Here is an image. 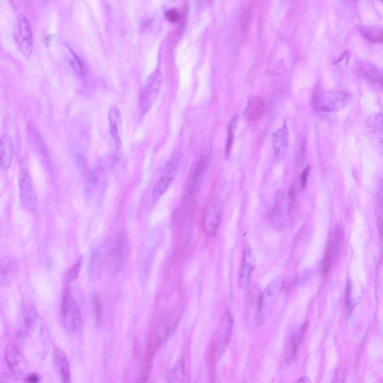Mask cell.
I'll list each match as a JSON object with an SVG mask.
<instances>
[{
	"mask_svg": "<svg viewBox=\"0 0 383 383\" xmlns=\"http://www.w3.org/2000/svg\"><path fill=\"white\" fill-rule=\"evenodd\" d=\"M223 204L219 196H211L207 200L203 215L202 225L206 234L215 236L223 217Z\"/></svg>",
	"mask_w": 383,
	"mask_h": 383,
	"instance_id": "obj_7",
	"label": "cell"
},
{
	"mask_svg": "<svg viewBox=\"0 0 383 383\" xmlns=\"http://www.w3.org/2000/svg\"><path fill=\"white\" fill-rule=\"evenodd\" d=\"M265 109V102L263 98L253 96L249 98L245 109L246 118L249 122H257L263 115Z\"/></svg>",
	"mask_w": 383,
	"mask_h": 383,
	"instance_id": "obj_22",
	"label": "cell"
},
{
	"mask_svg": "<svg viewBox=\"0 0 383 383\" xmlns=\"http://www.w3.org/2000/svg\"><path fill=\"white\" fill-rule=\"evenodd\" d=\"M288 207H289L291 217H294L297 210V190H296L295 183H293L288 192Z\"/></svg>",
	"mask_w": 383,
	"mask_h": 383,
	"instance_id": "obj_27",
	"label": "cell"
},
{
	"mask_svg": "<svg viewBox=\"0 0 383 383\" xmlns=\"http://www.w3.org/2000/svg\"><path fill=\"white\" fill-rule=\"evenodd\" d=\"M209 0H199V6H207V3Z\"/></svg>",
	"mask_w": 383,
	"mask_h": 383,
	"instance_id": "obj_36",
	"label": "cell"
},
{
	"mask_svg": "<svg viewBox=\"0 0 383 383\" xmlns=\"http://www.w3.org/2000/svg\"><path fill=\"white\" fill-rule=\"evenodd\" d=\"M291 218L288 200L284 193L280 192L277 195L276 202L271 212L272 222L277 228H284L288 224V219Z\"/></svg>",
	"mask_w": 383,
	"mask_h": 383,
	"instance_id": "obj_15",
	"label": "cell"
},
{
	"mask_svg": "<svg viewBox=\"0 0 383 383\" xmlns=\"http://www.w3.org/2000/svg\"><path fill=\"white\" fill-rule=\"evenodd\" d=\"M54 363L59 378L63 382H70V370L65 353L60 349L54 351Z\"/></svg>",
	"mask_w": 383,
	"mask_h": 383,
	"instance_id": "obj_21",
	"label": "cell"
},
{
	"mask_svg": "<svg viewBox=\"0 0 383 383\" xmlns=\"http://www.w3.org/2000/svg\"><path fill=\"white\" fill-rule=\"evenodd\" d=\"M39 376L37 374L30 375V376H27V379H26L27 382H39Z\"/></svg>",
	"mask_w": 383,
	"mask_h": 383,
	"instance_id": "obj_34",
	"label": "cell"
},
{
	"mask_svg": "<svg viewBox=\"0 0 383 383\" xmlns=\"http://www.w3.org/2000/svg\"><path fill=\"white\" fill-rule=\"evenodd\" d=\"M212 140L207 138L201 145L196 156L188 176L187 193L190 196L197 194L200 189L204 175L208 170L211 160Z\"/></svg>",
	"mask_w": 383,
	"mask_h": 383,
	"instance_id": "obj_1",
	"label": "cell"
},
{
	"mask_svg": "<svg viewBox=\"0 0 383 383\" xmlns=\"http://www.w3.org/2000/svg\"><path fill=\"white\" fill-rule=\"evenodd\" d=\"M165 17L171 22H176L179 20L180 14L176 9H170L165 13Z\"/></svg>",
	"mask_w": 383,
	"mask_h": 383,
	"instance_id": "obj_31",
	"label": "cell"
},
{
	"mask_svg": "<svg viewBox=\"0 0 383 383\" xmlns=\"http://www.w3.org/2000/svg\"><path fill=\"white\" fill-rule=\"evenodd\" d=\"M130 246L125 231H119L109 247V259L112 270L115 273L123 271L128 263Z\"/></svg>",
	"mask_w": 383,
	"mask_h": 383,
	"instance_id": "obj_4",
	"label": "cell"
},
{
	"mask_svg": "<svg viewBox=\"0 0 383 383\" xmlns=\"http://www.w3.org/2000/svg\"><path fill=\"white\" fill-rule=\"evenodd\" d=\"M19 193L22 208L29 213L38 210V199L31 175L26 167L20 169L18 178Z\"/></svg>",
	"mask_w": 383,
	"mask_h": 383,
	"instance_id": "obj_6",
	"label": "cell"
},
{
	"mask_svg": "<svg viewBox=\"0 0 383 383\" xmlns=\"http://www.w3.org/2000/svg\"><path fill=\"white\" fill-rule=\"evenodd\" d=\"M183 378V364L180 361L177 362L175 368L170 373V382H181Z\"/></svg>",
	"mask_w": 383,
	"mask_h": 383,
	"instance_id": "obj_29",
	"label": "cell"
},
{
	"mask_svg": "<svg viewBox=\"0 0 383 383\" xmlns=\"http://www.w3.org/2000/svg\"><path fill=\"white\" fill-rule=\"evenodd\" d=\"M289 143V133L287 124L284 122L282 126L276 130L273 135V145L275 155L278 160L285 157Z\"/></svg>",
	"mask_w": 383,
	"mask_h": 383,
	"instance_id": "obj_19",
	"label": "cell"
},
{
	"mask_svg": "<svg viewBox=\"0 0 383 383\" xmlns=\"http://www.w3.org/2000/svg\"><path fill=\"white\" fill-rule=\"evenodd\" d=\"M284 278L278 277L271 281L262 293L257 310V320L262 323L270 316L284 287Z\"/></svg>",
	"mask_w": 383,
	"mask_h": 383,
	"instance_id": "obj_3",
	"label": "cell"
},
{
	"mask_svg": "<svg viewBox=\"0 0 383 383\" xmlns=\"http://www.w3.org/2000/svg\"><path fill=\"white\" fill-rule=\"evenodd\" d=\"M234 329V319L231 312L227 310L224 315L221 324L219 328L218 332L214 345V355L217 358H220L226 352L227 348L230 344L231 336Z\"/></svg>",
	"mask_w": 383,
	"mask_h": 383,
	"instance_id": "obj_10",
	"label": "cell"
},
{
	"mask_svg": "<svg viewBox=\"0 0 383 383\" xmlns=\"http://www.w3.org/2000/svg\"><path fill=\"white\" fill-rule=\"evenodd\" d=\"M360 31L367 39L373 43H383V29L379 27L363 26Z\"/></svg>",
	"mask_w": 383,
	"mask_h": 383,
	"instance_id": "obj_24",
	"label": "cell"
},
{
	"mask_svg": "<svg viewBox=\"0 0 383 383\" xmlns=\"http://www.w3.org/2000/svg\"><path fill=\"white\" fill-rule=\"evenodd\" d=\"M37 310L34 305L27 303L22 306L19 318V334L22 336L31 334L37 322Z\"/></svg>",
	"mask_w": 383,
	"mask_h": 383,
	"instance_id": "obj_18",
	"label": "cell"
},
{
	"mask_svg": "<svg viewBox=\"0 0 383 383\" xmlns=\"http://www.w3.org/2000/svg\"><path fill=\"white\" fill-rule=\"evenodd\" d=\"M180 156L179 153L175 152L172 154L170 159L167 161L162 171V175L157 181V184L154 186V190L152 192V199L154 202L160 200L163 195L166 193L169 188L172 185V182L175 179L178 168H179Z\"/></svg>",
	"mask_w": 383,
	"mask_h": 383,
	"instance_id": "obj_8",
	"label": "cell"
},
{
	"mask_svg": "<svg viewBox=\"0 0 383 383\" xmlns=\"http://www.w3.org/2000/svg\"><path fill=\"white\" fill-rule=\"evenodd\" d=\"M378 228H379V234L381 236L383 235V218L381 217L378 220Z\"/></svg>",
	"mask_w": 383,
	"mask_h": 383,
	"instance_id": "obj_35",
	"label": "cell"
},
{
	"mask_svg": "<svg viewBox=\"0 0 383 383\" xmlns=\"http://www.w3.org/2000/svg\"><path fill=\"white\" fill-rule=\"evenodd\" d=\"M20 262L14 256L3 257L0 265V285L2 288L10 284L19 273Z\"/></svg>",
	"mask_w": 383,
	"mask_h": 383,
	"instance_id": "obj_16",
	"label": "cell"
},
{
	"mask_svg": "<svg viewBox=\"0 0 383 383\" xmlns=\"http://www.w3.org/2000/svg\"><path fill=\"white\" fill-rule=\"evenodd\" d=\"M310 167H307L306 169H305V170L302 171V174H301L300 184L301 187H302V189H304L305 187H306L307 181H308V178L309 173H310Z\"/></svg>",
	"mask_w": 383,
	"mask_h": 383,
	"instance_id": "obj_32",
	"label": "cell"
},
{
	"mask_svg": "<svg viewBox=\"0 0 383 383\" xmlns=\"http://www.w3.org/2000/svg\"><path fill=\"white\" fill-rule=\"evenodd\" d=\"M382 1H383V0H382Z\"/></svg>",
	"mask_w": 383,
	"mask_h": 383,
	"instance_id": "obj_38",
	"label": "cell"
},
{
	"mask_svg": "<svg viewBox=\"0 0 383 383\" xmlns=\"http://www.w3.org/2000/svg\"><path fill=\"white\" fill-rule=\"evenodd\" d=\"M93 307H94V317H95V323L100 324L102 318L103 306L101 299L98 295H95L93 298Z\"/></svg>",
	"mask_w": 383,
	"mask_h": 383,
	"instance_id": "obj_30",
	"label": "cell"
},
{
	"mask_svg": "<svg viewBox=\"0 0 383 383\" xmlns=\"http://www.w3.org/2000/svg\"><path fill=\"white\" fill-rule=\"evenodd\" d=\"M6 362L13 374L16 377L22 378L27 376L28 366L21 352L14 345L8 346L6 349Z\"/></svg>",
	"mask_w": 383,
	"mask_h": 383,
	"instance_id": "obj_13",
	"label": "cell"
},
{
	"mask_svg": "<svg viewBox=\"0 0 383 383\" xmlns=\"http://www.w3.org/2000/svg\"><path fill=\"white\" fill-rule=\"evenodd\" d=\"M82 261H83V258H82V257H80V258L77 259L75 265L70 267V270L67 272L65 276L67 282H71V281H75L76 278L78 277L80 269H81Z\"/></svg>",
	"mask_w": 383,
	"mask_h": 383,
	"instance_id": "obj_28",
	"label": "cell"
},
{
	"mask_svg": "<svg viewBox=\"0 0 383 383\" xmlns=\"http://www.w3.org/2000/svg\"><path fill=\"white\" fill-rule=\"evenodd\" d=\"M109 127L111 137L117 150L122 148L123 119L122 112L116 106H111L109 109Z\"/></svg>",
	"mask_w": 383,
	"mask_h": 383,
	"instance_id": "obj_14",
	"label": "cell"
},
{
	"mask_svg": "<svg viewBox=\"0 0 383 383\" xmlns=\"http://www.w3.org/2000/svg\"><path fill=\"white\" fill-rule=\"evenodd\" d=\"M351 292L352 284L351 282L349 281L347 288H346V303L348 307L350 306V303H351Z\"/></svg>",
	"mask_w": 383,
	"mask_h": 383,
	"instance_id": "obj_33",
	"label": "cell"
},
{
	"mask_svg": "<svg viewBox=\"0 0 383 383\" xmlns=\"http://www.w3.org/2000/svg\"><path fill=\"white\" fill-rule=\"evenodd\" d=\"M14 157V141L9 134L3 135L0 143V166L3 171H8L12 164Z\"/></svg>",
	"mask_w": 383,
	"mask_h": 383,
	"instance_id": "obj_20",
	"label": "cell"
},
{
	"mask_svg": "<svg viewBox=\"0 0 383 383\" xmlns=\"http://www.w3.org/2000/svg\"><path fill=\"white\" fill-rule=\"evenodd\" d=\"M307 326H308V323H305V324L301 327V329L297 332H296L295 334H293L292 337H291L287 352V358L289 361L295 358L297 350H298L299 344H300L304 334L306 331Z\"/></svg>",
	"mask_w": 383,
	"mask_h": 383,
	"instance_id": "obj_23",
	"label": "cell"
},
{
	"mask_svg": "<svg viewBox=\"0 0 383 383\" xmlns=\"http://www.w3.org/2000/svg\"><path fill=\"white\" fill-rule=\"evenodd\" d=\"M162 75L159 69L148 77L140 93L139 106L142 114L149 112L158 98L162 86Z\"/></svg>",
	"mask_w": 383,
	"mask_h": 383,
	"instance_id": "obj_5",
	"label": "cell"
},
{
	"mask_svg": "<svg viewBox=\"0 0 383 383\" xmlns=\"http://www.w3.org/2000/svg\"><path fill=\"white\" fill-rule=\"evenodd\" d=\"M70 51V64L73 70H75L77 75L80 76H85L87 73V66L83 59L78 56L75 51L69 49Z\"/></svg>",
	"mask_w": 383,
	"mask_h": 383,
	"instance_id": "obj_26",
	"label": "cell"
},
{
	"mask_svg": "<svg viewBox=\"0 0 383 383\" xmlns=\"http://www.w3.org/2000/svg\"><path fill=\"white\" fill-rule=\"evenodd\" d=\"M344 237V231L342 226L339 225L336 227L334 234L331 236L326 246L324 258L323 261V273L327 274L331 267L334 264V260L339 254L341 243Z\"/></svg>",
	"mask_w": 383,
	"mask_h": 383,
	"instance_id": "obj_11",
	"label": "cell"
},
{
	"mask_svg": "<svg viewBox=\"0 0 383 383\" xmlns=\"http://www.w3.org/2000/svg\"><path fill=\"white\" fill-rule=\"evenodd\" d=\"M238 116L233 117L230 122L228 128V136H227L226 146H225V158L228 160L231 155V150L234 141V133L237 127Z\"/></svg>",
	"mask_w": 383,
	"mask_h": 383,
	"instance_id": "obj_25",
	"label": "cell"
},
{
	"mask_svg": "<svg viewBox=\"0 0 383 383\" xmlns=\"http://www.w3.org/2000/svg\"><path fill=\"white\" fill-rule=\"evenodd\" d=\"M14 38L19 51L24 56H30L33 50V35L30 23L24 15L19 16L16 20Z\"/></svg>",
	"mask_w": 383,
	"mask_h": 383,
	"instance_id": "obj_9",
	"label": "cell"
},
{
	"mask_svg": "<svg viewBox=\"0 0 383 383\" xmlns=\"http://www.w3.org/2000/svg\"><path fill=\"white\" fill-rule=\"evenodd\" d=\"M256 266V259L253 251L249 244L244 248L242 263L240 271V286L246 289L249 286L251 276Z\"/></svg>",
	"mask_w": 383,
	"mask_h": 383,
	"instance_id": "obj_17",
	"label": "cell"
},
{
	"mask_svg": "<svg viewBox=\"0 0 383 383\" xmlns=\"http://www.w3.org/2000/svg\"><path fill=\"white\" fill-rule=\"evenodd\" d=\"M382 204H383V200H382Z\"/></svg>",
	"mask_w": 383,
	"mask_h": 383,
	"instance_id": "obj_37",
	"label": "cell"
},
{
	"mask_svg": "<svg viewBox=\"0 0 383 383\" xmlns=\"http://www.w3.org/2000/svg\"><path fill=\"white\" fill-rule=\"evenodd\" d=\"M62 323L64 330L70 336H78L83 329L81 312L75 299L69 294H65L61 307Z\"/></svg>",
	"mask_w": 383,
	"mask_h": 383,
	"instance_id": "obj_2",
	"label": "cell"
},
{
	"mask_svg": "<svg viewBox=\"0 0 383 383\" xmlns=\"http://www.w3.org/2000/svg\"><path fill=\"white\" fill-rule=\"evenodd\" d=\"M109 247L107 243L97 246L91 253L89 262V276L92 279L98 280L102 276L104 267L109 259Z\"/></svg>",
	"mask_w": 383,
	"mask_h": 383,
	"instance_id": "obj_12",
	"label": "cell"
}]
</instances>
